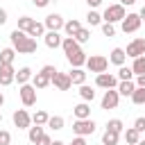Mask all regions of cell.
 Masks as SVG:
<instances>
[{
    "label": "cell",
    "instance_id": "6da1fadb",
    "mask_svg": "<svg viewBox=\"0 0 145 145\" xmlns=\"http://www.w3.org/2000/svg\"><path fill=\"white\" fill-rule=\"evenodd\" d=\"M9 39H11V45H14V50L18 54H32V52H36V39H32L27 32L14 29L9 34Z\"/></svg>",
    "mask_w": 145,
    "mask_h": 145
},
{
    "label": "cell",
    "instance_id": "7a4b0ae2",
    "mask_svg": "<svg viewBox=\"0 0 145 145\" xmlns=\"http://www.w3.org/2000/svg\"><path fill=\"white\" fill-rule=\"evenodd\" d=\"M57 72H59V70H57L54 66H50V63H48V66H43V68H41V70L32 77L34 88H45L48 84H52V77H54Z\"/></svg>",
    "mask_w": 145,
    "mask_h": 145
},
{
    "label": "cell",
    "instance_id": "3957f363",
    "mask_svg": "<svg viewBox=\"0 0 145 145\" xmlns=\"http://www.w3.org/2000/svg\"><path fill=\"white\" fill-rule=\"evenodd\" d=\"M125 16H127V11H125V7L118 2V5H109V7L104 9L102 20H104V23H122Z\"/></svg>",
    "mask_w": 145,
    "mask_h": 145
},
{
    "label": "cell",
    "instance_id": "277c9868",
    "mask_svg": "<svg viewBox=\"0 0 145 145\" xmlns=\"http://www.w3.org/2000/svg\"><path fill=\"white\" fill-rule=\"evenodd\" d=\"M86 68H88L91 72L102 75V72L109 68V59H106V57H102V54H91V57L86 59Z\"/></svg>",
    "mask_w": 145,
    "mask_h": 145
},
{
    "label": "cell",
    "instance_id": "5b68a950",
    "mask_svg": "<svg viewBox=\"0 0 145 145\" xmlns=\"http://www.w3.org/2000/svg\"><path fill=\"white\" fill-rule=\"evenodd\" d=\"M140 16L138 14H127L125 16V20L120 23V29L125 32V34H131V32H138V27H140Z\"/></svg>",
    "mask_w": 145,
    "mask_h": 145
},
{
    "label": "cell",
    "instance_id": "8992f818",
    "mask_svg": "<svg viewBox=\"0 0 145 145\" xmlns=\"http://www.w3.org/2000/svg\"><path fill=\"white\" fill-rule=\"evenodd\" d=\"M18 93H20V102L25 106H34L36 104V88H34V84H23Z\"/></svg>",
    "mask_w": 145,
    "mask_h": 145
},
{
    "label": "cell",
    "instance_id": "52a82bcc",
    "mask_svg": "<svg viewBox=\"0 0 145 145\" xmlns=\"http://www.w3.org/2000/svg\"><path fill=\"white\" fill-rule=\"evenodd\" d=\"M72 131H75L77 136H88V134L95 131V120H91V118H86V120H75V122H72Z\"/></svg>",
    "mask_w": 145,
    "mask_h": 145
},
{
    "label": "cell",
    "instance_id": "ba28073f",
    "mask_svg": "<svg viewBox=\"0 0 145 145\" xmlns=\"http://www.w3.org/2000/svg\"><path fill=\"white\" fill-rule=\"evenodd\" d=\"M125 54H127V57H131V59L145 57V39H134V41H131V43L127 45Z\"/></svg>",
    "mask_w": 145,
    "mask_h": 145
},
{
    "label": "cell",
    "instance_id": "9c48e42d",
    "mask_svg": "<svg viewBox=\"0 0 145 145\" xmlns=\"http://www.w3.org/2000/svg\"><path fill=\"white\" fill-rule=\"evenodd\" d=\"M95 86L106 88V91L118 88V77H116V75H111V72H102V75H97V77H95Z\"/></svg>",
    "mask_w": 145,
    "mask_h": 145
},
{
    "label": "cell",
    "instance_id": "30bf717a",
    "mask_svg": "<svg viewBox=\"0 0 145 145\" xmlns=\"http://www.w3.org/2000/svg\"><path fill=\"white\" fill-rule=\"evenodd\" d=\"M43 25L48 27V32H59V29H63L66 20L61 18V14H48L45 20H43Z\"/></svg>",
    "mask_w": 145,
    "mask_h": 145
},
{
    "label": "cell",
    "instance_id": "8fae6325",
    "mask_svg": "<svg viewBox=\"0 0 145 145\" xmlns=\"http://www.w3.org/2000/svg\"><path fill=\"white\" fill-rule=\"evenodd\" d=\"M66 59H68V63L72 66V68H82V66H86V52L82 50V48H77V50H72V52H68L66 54Z\"/></svg>",
    "mask_w": 145,
    "mask_h": 145
},
{
    "label": "cell",
    "instance_id": "7c38bea8",
    "mask_svg": "<svg viewBox=\"0 0 145 145\" xmlns=\"http://www.w3.org/2000/svg\"><path fill=\"white\" fill-rule=\"evenodd\" d=\"M11 118H14V125H16L18 129H29V125H32V116H29L25 109H16Z\"/></svg>",
    "mask_w": 145,
    "mask_h": 145
},
{
    "label": "cell",
    "instance_id": "4fadbf2b",
    "mask_svg": "<svg viewBox=\"0 0 145 145\" xmlns=\"http://www.w3.org/2000/svg\"><path fill=\"white\" fill-rule=\"evenodd\" d=\"M11 82H16V70L11 63H0V84L9 86Z\"/></svg>",
    "mask_w": 145,
    "mask_h": 145
},
{
    "label": "cell",
    "instance_id": "5bb4252c",
    "mask_svg": "<svg viewBox=\"0 0 145 145\" xmlns=\"http://www.w3.org/2000/svg\"><path fill=\"white\" fill-rule=\"evenodd\" d=\"M118 102H120V93L116 88H111V91H106L102 95V109H116Z\"/></svg>",
    "mask_w": 145,
    "mask_h": 145
},
{
    "label": "cell",
    "instance_id": "9a60e30c",
    "mask_svg": "<svg viewBox=\"0 0 145 145\" xmlns=\"http://www.w3.org/2000/svg\"><path fill=\"white\" fill-rule=\"evenodd\" d=\"M52 84H54V88H57V91H68V88L72 86V82H70V75H68V72H57V75L52 77Z\"/></svg>",
    "mask_w": 145,
    "mask_h": 145
},
{
    "label": "cell",
    "instance_id": "2e32d148",
    "mask_svg": "<svg viewBox=\"0 0 145 145\" xmlns=\"http://www.w3.org/2000/svg\"><path fill=\"white\" fill-rule=\"evenodd\" d=\"M72 113H75L77 120H86V118H91V104H88V102H79V104L72 109Z\"/></svg>",
    "mask_w": 145,
    "mask_h": 145
},
{
    "label": "cell",
    "instance_id": "e0dca14e",
    "mask_svg": "<svg viewBox=\"0 0 145 145\" xmlns=\"http://www.w3.org/2000/svg\"><path fill=\"white\" fill-rule=\"evenodd\" d=\"M61 43H63V39H61L59 32H45V45H48V48L54 50V48H59Z\"/></svg>",
    "mask_w": 145,
    "mask_h": 145
},
{
    "label": "cell",
    "instance_id": "ac0fdd59",
    "mask_svg": "<svg viewBox=\"0 0 145 145\" xmlns=\"http://www.w3.org/2000/svg\"><path fill=\"white\" fill-rule=\"evenodd\" d=\"M125 59H127V54H125L122 48H113V50H111V57H109L111 63H116V66L120 68V66H125Z\"/></svg>",
    "mask_w": 145,
    "mask_h": 145
},
{
    "label": "cell",
    "instance_id": "d6986e66",
    "mask_svg": "<svg viewBox=\"0 0 145 145\" xmlns=\"http://www.w3.org/2000/svg\"><path fill=\"white\" fill-rule=\"evenodd\" d=\"M32 77H34V75H32V68H29V66H23V68H18V70H16V82H18L20 86H23V84H27Z\"/></svg>",
    "mask_w": 145,
    "mask_h": 145
},
{
    "label": "cell",
    "instance_id": "ffe728a7",
    "mask_svg": "<svg viewBox=\"0 0 145 145\" xmlns=\"http://www.w3.org/2000/svg\"><path fill=\"white\" fill-rule=\"evenodd\" d=\"M68 75H70V82H72L75 86H82V84H86V72H84L82 68H72Z\"/></svg>",
    "mask_w": 145,
    "mask_h": 145
},
{
    "label": "cell",
    "instance_id": "44dd1931",
    "mask_svg": "<svg viewBox=\"0 0 145 145\" xmlns=\"http://www.w3.org/2000/svg\"><path fill=\"white\" fill-rule=\"evenodd\" d=\"M120 95H125V97H131L134 95V91H136V84L134 82H118V88H116Z\"/></svg>",
    "mask_w": 145,
    "mask_h": 145
},
{
    "label": "cell",
    "instance_id": "7402d4cb",
    "mask_svg": "<svg viewBox=\"0 0 145 145\" xmlns=\"http://www.w3.org/2000/svg\"><path fill=\"white\" fill-rule=\"evenodd\" d=\"M43 134H45V131H43V127H41V125H34V127H29V129H27V138H29V143H34V145L41 140V136H43Z\"/></svg>",
    "mask_w": 145,
    "mask_h": 145
},
{
    "label": "cell",
    "instance_id": "603a6c76",
    "mask_svg": "<svg viewBox=\"0 0 145 145\" xmlns=\"http://www.w3.org/2000/svg\"><path fill=\"white\" fill-rule=\"evenodd\" d=\"M79 97H82L84 102H93V100H95V91H93L88 84H82V86H79Z\"/></svg>",
    "mask_w": 145,
    "mask_h": 145
},
{
    "label": "cell",
    "instance_id": "cb8c5ba5",
    "mask_svg": "<svg viewBox=\"0 0 145 145\" xmlns=\"http://www.w3.org/2000/svg\"><path fill=\"white\" fill-rule=\"evenodd\" d=\"M63 29H66V34H68V36H75V34L82 29V23H79V20H75V18H72V20H66Z\"/></svg>",
    "mask_w": 145,
    "mask_h": 145
},
{
    "label": "cell",
    "instance_id": "d4e9b609",
    "mask_svg": "<svg viewBox=\"0 0 145 145\" xmlns=\"http://www.w3.org/2000/svg\"><path fill=\"white\" fill-rule=\"evenodd\" d=\"M125 140H127V145H138V140H140V131L138 129H127L125 131Z\"/></svg>",
    "mask_w": 145,
    "mask_h": 145
},
{
    "label": "cell",
    "instance_id": "484cf974",
    "mask_svg": "<svg viewBox=\"0 0 145 145\" xmlns=\"http://www.w3.org/2000/svg\"><path fill=\"white\" fill-rule=\"evenodd\" d=\"M118 138H120V134H116V131L106 129V131L102 134V145H116V143H118Z\"/></svg>",
    "mask_w": 145,
    "mask_h": 145
},
{
    "label": "cell",
    "instance_id": "4316f807",
    "mask_svg": "<svg viewBox=\"0 0 145 145\" xmlns=\"http://www.w3.org/2000/svg\"><path fill=\"white\" fill-rule=\"evenodd\" d=\"M27 34H29L32 39H34V36H45V25H43V23H36V20H34Z\"/></svg>",
    "mask_w": 145,
    "mask_h": 145
},
{
    "label": "cell",
    "instance_id": "83f0119b",
    "mask_svg": "<svg viewBox=\"0 0 145 145\" xmlns=\"http://www.w3.org/2000/svg\"><path fill=\"white\" fill-rule=\"evenodd\" d=\"M14 57H16V50H14V48H5V50H0V63H11Z\"/></svg>",
    "mask_w": 145,
    "mask_h": 145
},
{
    "label": "cell",
    "instance_id": "f1b7e54d",
    "mask_svg": "<svg viewBox=\"0 0 145 145\" xmlns=\"http://www.w3.org/2000/svg\"><path fill=\"white\" fill-rule=\"evenodd\" d=\"M61 48H63V52L68 54V52L77 50V48H79V43H77V41H75L72 36H66V39H63V43H61Z\"/></svg>",
    "mask_w": 145,
    "mask_h": 145
},
{
    "label": "cell",
    "instance_id": "f546056e",
    "mask_svg": "<svg viewBox=\"0 0 145 145\" xmlns=\"http://www.w3.org/2000/svg\"><path fill=\"white\" fill-rule=\"evenodd\" d=\"M131 77H134V70L131 68H127V66H120L118 68V79L120 82H131Z\"/></svg>",
    "mask_w": 145,
    "mask_h": 145
},
{
    "label": "cell",
    "instance_id": "4dcf8cb0",
    "mask_svg": "<svg viewBox=\"0 0 145 145\" xmlns=\"http://www.w3.org/2000/svg\"><path fill=\"white\" fill-rule=\"evenodd\" d=\"M131 70H134V75L138 77V75H145V57H138V59H134V66H131Z\"/></svg>",
    "mask_w": 145,
    "mask_h": 145
},
{
    "label": "cell",
    "instance_id": "1f68e13d",
    "mask_svg": "<svg viewBox=\"0 0 145 145\" xmlns=\"http://www.w3.org/2000/svg\"><path fill=\"white\" fill-rule=\"evenodd\" d=\"M32 23H34V18H29V16H20V18H18V27H16V29H20V32H29Z\"/></svg>",
    "mask_w": 145,
    "mask_h": 145
},
{
    "label": "cell",
    "instance_id": "d6a6232c",
    "mask_svg": "<svg viewBox=\"0 0 145 145\" xmlns=\"http://www.w3.org/2000/svg\"><path fill=\"white\" fill-rule=\"evenodd\" d=\"M48 120H50V116H48L45 111H36V113L32 116V122H34V125H41V127L48 125Z\"/></svg>",
    "mask_w": 145,
    "mask_h": 145
},
{
    "label": "cell",
    "instance_id": "836d02e7",
    "mask_svg": "<svg viewBox=\"0 0 145 145\" xmlns=\"http://www.w3.org/2000/svg\"><path fill=\"white\" fill-rule=\"evenodd\" d=\"M77 43H86V41H91V29H86V27H82L75 36H72Z\"/></svg>",
    "mask_w": 145,
    "mask_h": 145
},
{
    "label": "cell",
    "instance_id": "e575fe53",
    "mask_svg": "<svg viewBox=\"0 0 145 145\" xmlns=\"http://www.w3.org/2000/svg\"><path fill=\"white\" fill-rule=\"evenodd\" d=\"M122 120L120 118H113V120H109L106 122V129H111V131H116V134H122Z\"/></svg>",
    "mask_w": 145,
    "mask_h": 145
},
{
    "label": "cell",
    "instance_id": "d590c367",
    "mask_svg": "<svg viewBox=\"0 0 145 145\" xmlns=\"http://www.w3.org/2000/svg\"><path fill=\"white\" fill-rule=\"evenodd\" d=\"M86 20H88V25H102V16H100L95 9H91V11L86 14Z\"/></svg>",
    "mask_w": 145,
    "mask_h": 145
},
{
    "label": "cell",
    "instance_id": "8d00e7d4",
    "mask_svg": "<svg viewBox=\"0 0 145 145\" xmlns=\"http://www.w3.org/2000/svg\"><path fill=\"white\" fill-rule=\"evenodd\" d=\"M48 127H50V129H63V118H61V116H50Z\"/></svg>",
    "mask_w": 145,
    "mask_h": 145
},
{
    "label": "cell",
    "instance_id": "74e56055",
    "mask_svg": "<svg viewBox=\"0 0 145 145\" xmlns=\"http://www.w3.org/2000/svg\"><path fill=\"white\" fill-rule=\"evenodd\" d=\"M131 102H134V104H145V88H138V86H136V91H134V95H131Z\"/></svg>",
    "mask_w": 145,
    "mask_h": 145
},
{
    "label": "cell",
    "instance_id": "f35d334b",
    "mask_svg": "<svg viewBox=\"0 0 145 145\" xmlns=\"http://www.w3.org/2000/svg\"><path fill=\"white\" fill-rule=\"evenodd\" d=\"M102 34H104V36H113V34H116L113 23H102Z\"/></svg>",
    "mask_w": 145,
    "mask_h": 145
},
{
    "label": "cell",
    "instance_id": "ab89813d",
    "mask_svg": "<svg viewBox=\"0 0 145 145\" xmlns=\"http://www.w3.org/2000/svg\"><path fill=\"white\" fill-rule=\"evenodd\" d=\"M11 143V134L7 129H0V145H9Z\"/></svg>",
    "mask_w": 145,
    "mask_h": 145
},
{
    "label": "cell",
    "instance_id": "60d3db41",
    "mask_svg": "<svg viewBox=\"0 0 145 145\" xmlns=\"http://www.w3.org/2000/svg\"><path fill=\"white\" fill-rule=\"evenodd\" d=\"M134 129H138V131L143 134V131H145V118H136V120H134Z\"/></svg>",
    "mask_w": 145,
    "mask_h": 145
},
{
    "label": "cell",
    "instance_id": "b9f144b4",
    "mask_svg": "<svg viewBox=\"0 0 145 145\" xmlns=\"http://www.w3.org/2000/svg\"><path fill=\"white\" fill-rule=\"evenodd\" d=\"M36 145H52V138H50L48 134H43V136H41V140H39Z\"/></svg>",
    "mask_w": 145,
    "mask_h": 145
},
{
    "label": "cell",
    "instance_id": "7bdbcfd3",
    "mask_svg": "<svg viewBox=\"0 0 145 145\" xmlns=\"http://www.w3.org/2000/svg\"><path fill=\"white\" fill-rule=\"evenodd\" d=\"M136 86L138 88H145V75H138L136 77Z\"/></svg>",
    "mask_w": 145,
    "mask_h": 145
},
{
    "label": "cell",
    "instance_id": "ee69618b",
    "mask_svg": "<svg viewBox=\"0 0 145 145\" xmlns=\"http://www.w3.org/2000/svg\"><path fill=\"white\" fill-rule=\"evenodd\" d=\"M70 145H86V140H84V136H77V138H72Z\"/></svg>",
    "mask_w": 145,
    "mask_h": 145
},
{
    "label": "cell",
    "instance_id": "f6af8a7d",
    "mask_svg": "<svg viewBox=\"0 0 145 145\" xmlns=\"http://www.w3.org/2000/svg\"><path fill=\"white\" fill-rule=\"evenodd\" d=\"M86 2H88V7H91V9H95V7H100V5H102V0H86Z\"/></svg>",
    "mask_w": 145,
    "mask_h": 145
},
{
    "label": "cell",
    "instance_id": "bcb514c9",
    "mask_svg": "<svg viewBox=\"0 0 145 145\" xmlns=\"http://www.w3.org/2000/svg\"><path fill=\"white\" fill-rule=\"evenodd\" d=\"M32 2H34L36 7H48V5H50V0H32Z\"/></svg>",
    "mask_w": 145,
    "mask_h": 145
},
{
    "label": "cell",
    "instance_id": "7dc6e473",
    "mask_svg": "<svg viewBox=\"0 0 145 145\" xmlns=\"http://www.w3.org/2000/svg\"><path fill=\"white\" fill-rule=\"evenodd\" d=\"M5 23H7V11L0 9V25H5Z\"/></svg>",
    "mask_w": 145,
    "mask_h": 145
},
{
    "label": "cell",
    "instance_id": "c3c4849f",
    "mask_svg": "<svg viewBox=\"0 0 145 145\" xmlns=\"http://www.w3.org/2000/svg\"><path fill=\"white\" fill-rule=\"evenodd\" d=\"M134 2H136V0H120V5H122V7H125V5H127V7H131Z\"/></svg>",
    "mask_w": 145,
    "mask_h": 145
},
{
    "label": "cell",
    "instance_id": "681fc988",
    "mask_svg": "<svg viewBox=\"0 0 145 145\" xmlns=\"http://www.w3.org/2000/svg\"><path fill=\"white\" fill-rule=\"evenodd\" d=\"M138 16H140V20H145V5L140 7V11H138Z\"/></svg>",
    "mask_w": 145,
    "mask_h": 145
},
{
    "label": "cell",
    "instance_id": "f907efd6",
    "mask_svg": "<svg viewBox=\"0 0 145 145\" xmlns=\"http://www.w3.org/2000/svg\"><path fill=\"white\" fill-rule=\"evenodd\" d=\"M52 145H66L63 140H52Z\"/></svg>",
    "mask_w": 145,
    "mask_h": 145
},
{
    "label": "cell",
    "instance_id": "816d5d0a",
    "mask_svg": "<svg viewBox=\"0 0 145 145\" xmlns=\"http://www.w3.org/2000/svg\"><path fill=\"white\" fill-rule=\"evenodd\" d=\"M2 104H5V95L0 93V106H2Z\"/></svg>",
    "mask_w": 145,
    "mask_h": 145
},
{
    "label": "cell",
    "instance_id": "f5cc1de1",
    "mask_svg": "<svg viewBox=\"0 0 145 145\" xmlns=\"http://www.w3.org/2000/svg\"><path fill=\"white\" fill-rule=\"evenodd\" d=\"M138 145H145V140H138Z\"/></svg>",
    "mask_w": 145,
    "mask_h": 145
},
{
    "label": "cell",
    "instance_id": "db71d44e",
    "mask_svg": "<svg viewBox=\"0 0 145 145\" xmlns=\"http://www.w3.org/2000/svg\"><path fill=\"white\" fill-rule=\"evenodd\" d=\"M0 122H2V113H0Z\"/></svg>",
    "mask_w": 145,
    "mask_h": 145
}]
</instances>
